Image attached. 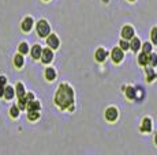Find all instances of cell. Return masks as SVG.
Listing matches in <instances>:
<instances>
[{"instance_id":"cell-22","label":"cell","mask_w":157,"mask_h":155,"mask_svg":"<svg viewBox=\"0 0 157 155\" xmlns=\"http://www.w3.org/2000/svg\"><path fill=\"white\" fill-rule=\"evenodd\" d=\"M19 52H21L22 55H26L29 52V45L26 42H22L21 45H19Z\"/></svg>"},{"instance_id":"cell-15","label":"cell","mask_w":157,"mask_h":155,"mask_svg":"<svg viewBox=\"0 0 157 155\" xmlns=\"http://www.w3.org/2000/svg\"><path fill=\"white\" fill-rule=\"evenodd\" d=\"M130 48H131L134 52H138V49L141 48V41L138 38H135V37H133V41H131V44H130Z\"/></svg>"},{"instance_id":"cell-7","label":"cell","mask_w":157,"mask_h":155,"mask_svg":"<svg viewBox=\"0 0 157 155\" xmlns=\"http://www.w3.org/2000/svg\"><path fill=\"white\" fill-rule=\"evenodd\" d=\"M105 117L108 121H115L118 118V110H116V107H108L105 110Z\"/></svg>"},{"instance_id":"cell-11","label":"cell","mask_w":157,"mask_h":155,"mask_svg":"<svg viewBox=\"0 0 157 155\" xmlns=\"http://www.w3.org/2000/svg\"><path fill=\"white\" fill-rule=\"evenodd\" d=\"M41 46L40 45H34L33 48H31V56H33V58H40L41 57Z\"/></svg>"},{"instance_id":"cell-28","label":"cell","mask_w":157,"mask_h":155,"mask_svg":"<svg viewBox=\"0 0 157 155\" xmlns=\"http://www.w3.org/2000/svg\"><path fill=\"white\" fill-rule=\"evenodd\" d=\"M4 95V84H0V97Z\"/></svg>"},{"instance_id":"cell-20","label":"cell","mask_w":157,"mask_h":155,"mask_svg":"<svg viewBox=\"0 0 157 155\" xmlns=\"http://www.w3.org/2000/svg\"><path fill=\"white\" fill-rule=\"evenodd\" d=\"M126 95H127V98L134 99V98H135V90L133 89V87H127V90H126Z\"/></svg>"},{"instance_id":"cell-6","label":"cell","mask_w":157,"mask_h":155,"mask_svg":"<svg viewBox=\"0 0 157 155\" xmlns=\"http://www.w3.org/2000/svg\"><path fill=\"white\" fill-rule=\"evenodd\" d=\"M46 44H48L49 46H51L52 49H57L59 48V38H57L55 34H51L49 36L48 34V38H46Z\"/></svg>"},{"instance_id":"cell-21","label":"cell","mask_w":157,"mask_h":155,"mask_svg":"<svg viewBox=\"0 0 157 155\" xmlns=\"http://www.w3.org/2000/svg\"><path fill=\"white\" fill-rule=\"evenodd\" d=\"M146 74H148V82H152L153 79L156 78V75H155V71H153V68H146Z\"/></svg>"},{"instance_id":"cell-30","label":"cell","mask_w":157,"mask_h":155,"mask_svg":"<svg viewBox=\"0 0 157 155\" xmlns=\"http://www.w3.org/2000/svg\"><path fill=\"white\" fill-rule=\"evenodd\" d=\"M155 140H156V144H157V133H156V137H155Z\"/></svg>"},{"instance_id":"cell-25","label":"cell","mask_w":157,"mask_h":155,"mask_svg":"<svg viewBox=\"0 0 157 155\" xmlns=\"http://www.w3.org/2000/svg\"><path fill=\"white\" fill-rule=\"evenodd\" d=\"M119 45H120V49H122V51H127V49L130 48V44L127 42L126 40H122V41H120V44H119Z\"/></svg>"},{"instance_id":"cell-24","label":"cell","mask_w":157,"mask_h":155,"mask_svg":"<svg viewBox=\"0 0 157 155\" xmlns=\"http://www.w3.org/2000/svg\"><path fill=\"white\" fill-rule=\"evenodd\" d=\"M10 114H11V117H18L19 116V107L13 106L10 109Z\"/></svg>"},{"instance_id":"cell-8","label":"cell","mask_w":157,"mask_h":155,"mask_svg":"<svg viewBox=\"0 0 157 155\" xmlns=\"http://www.w3.org/2000/svg\"><path fill=\"white\" fill-rule=\"evenodd\" d=\"M31 27H33V19H31L30 16H27V18H25L23 22H22V30L23 31H30Z\"/></svg>"},{"instance_id":"cell-17","label":"cell","mask_w":157,"mask_h":155,"mask_svg":"<svg viewBox=\"0 0 157 155\" xmlns=\"http://www.w3.org/2000/svg\"><path fill=\"white\" fill-rule=\"evenodd\" d=\"M15 93H16V95H18V99H21V98L25 97V87H23L22 83H18V84H16Z\"/></svg>"},{"instance_id":"cell-9","label":"cell","mask_w":157,"mask_h":155,"mask_svg":"<svg viewBox=\"0 0 157 155\" xmlns=\"http://www.w3.org/2000/svg\"><path fill=\"white\" fill-rule=\"evenodd\" d=\"M40 102L38 101H34V99H31V101H29L27 104H26V109H27V112H30V110H40Z\"/></svg>"},{"instance_id":"cell-3","label":"cell","mask_w":157,"mask_h":155,"mask_svg":"<svg viewBox=\"0 0 157 155\" xmlns=\"http://www.w3.org/2000/svg\"><path fill=\"white\" fill-rule=\"evenodd\" d=\"M52 58H53V52L51 51V48L42 49V52H41V61H42V63H44V64L51 63Z\"/></svg>"},{"instance_id":"cell-14","label":"cell","mask_w":157,"mask_h":155,"mask_svg":"<svg viewBox=\"0 0 157 155\" xmlns=\"http://www.w3.org/2000/svg\"><path fill=\"white\" fill-rule=\"evenodd\" d=\"M14 94H15V91H14V89L11 86L4 87V97L7 98V99H13L14 98Z\"/></svg>"},{"instance_id":"cell-1","label":"cell","mask_w":157,"mask_h":155,"mask_svg":"<svg viewBox=\"0 0 157 155\" xmlns=\"http://www.w3.org/2000/svg\"><path fill=\"white\" fill-rule=\"evenodd\" d=\"M55 102L59 107L62 109H67L70 105H72L74 102V91L68 84H60L59 89L55 95Z\"/></svg>"},{"instance_id":"cell-31","label":"cell","mask_w":157,"mask_h":155,"mask_svg":"<svg viewBox=\"0 0 157 155\" xmlns=\"http://www.w3.org/2000/svg\"><path fill=\"white\" fill-rule=\"evenodd\" d=\"M130 2H134V0H130Z\"/></svg>"},{"instance_id":"cell-5","label":"cell","mask_w":157,"mask_h":155,"mask_svg":"<svg viewBox=\"0 0 157 155\" xmlns=\"http://www.w3.org/2000/svg\"><path fill=\"white\" fill-rule=\"evenodd\" d=\"M122 37H123L124 40H130L134 37V29L131 27V26H124L123 29H122Z\"/></svg>"},{"instance_id":"cell-23","label":"cell","mask_w":157,"mask_h":155,"mask_svg":"<svg viewBox=\"0 0 157 155\" xmlns=\"http://www.w3.org/2000/svg\"><path fill=\"white\" fill-rule=\"evenodd\" d=\"M149 63H150V65H152V67L156 65V64H157V55H155V53L149 55Z\"/></svg>"},{"instance_id":"cell-4","label":"cell","mask_w":157,"mask_h":155,"mask_svg":"<svg viewBox=\"0 0 157 155\" xmlns=\"http://www.w3.org/2000/svg\"><path fill=\"white\" fill-rule=\"evenodd\" d=\"M111 56H112V60L115 61V63H120V61L123 60V51H122L120 48H113Z\"/></svg>"},{"instance_id":"cell-10","label":"cell","mask_w":157,"mask_h":155,"mask_svg":"<svg viewBox=\"0 0 157 155\" xmlns=\"http://www.w3.org/2000/svg\"><path fill=\"white\" fill-rule=\"evenodd\" d=\"M141 131L142 132H150V131H152V120L150 118H144Z\"/></svg>"},{"instance_id":"cell-26","label":"cell","mask_w":157,"mask_h":155,"mask_svg":"<svg viewBox=\"0 0 157 155\" xmlns=\"http://www.w3.org/2000/svg\"><path fill=\"white\" fill-rule=\"evenodd\" d=\"M142 49H144L145 53H150V51H152V45H150L149 42H145L144 45H142Z\"/></svg>"},{"instance_id":"cell-13","label":"cell","mask_w":157,"mask_h":155,"mask_svg":"<svg viewBox=\"0 0 157 155\" xmlns=\"http://www.w3.org/2000/svg\"><path fill=\"white\" fill-rule=\"evenodd\" d=\"M107 57V51L103 48L97 49V52H96V58H97V61H104Z\"/></svg>"},{"instance_id":"cell-12","label":"cell","mask_w":157,"mask_h":155,"mask_svg":"<svg viewBox=\"0 0 157 155\" xmlns=\"http://www.w3.org/2000/svg\"><path fill=\"white\" fill-rule=\"evenodd\" d=\"M138 63L141 64V65H146V64L149 63V53L142 52V53L138 56Z\"/></svg>"},{"instance_id":"cell-16","label":"cell","mask_w":157,"mask_h":155,"mask_svg":"<svg viewBox=\"0 0 157 155\" xmlns=\"http://www.w3.org/2000/svg\"><path fill=\"white\" fill-rule=\"evenodd\" d=\"M45 78L48 79V80H53L55 78H56V72H55L53 68H46L45 69Z\"/></svg>"},{"instance_id":"cell-18","label":"cell","mask_w":157,"mask_h":155,"mask_svg":"<svg viewBox=\"0 0 157 155\" xmlns=\"http://www.w3.org/2000/svg\"><path fill=\"white\" fill-rule=\"evenodd\" d=\"M14 64H15L18 68H21V67L23 65V56H22V53L21 55H16V56L14 57Z\"/></svg>"},{"instance_id":"cell-29","label":"cell","mask_w":157,"mask_h":155,"mask_svg":"<svg viewBox=\"0 0 157 155\" xmlns=\"http://www.w3.org/2000/svg\"><path fill=\"white\" fill-rule=\"evenodd\" d=\"M5 82H7L5 76H0V84H5Z\"/></svg>"},{"instance_id":"cell-2","label":"cell","mask_w":157,"mask_h":155,"mask_svg":"<svg viewBox=\"0 0 157 155\" xmlns=\"http://www.w3.org/2000/svg\"><path fill=\"white\" fill-rule=\"evenodd\" d=\"M49 31H51V29H49V25L48 22L44 19L38 20V23H37V33H38L40 37H46L49 34Z\"/></svg>"},{"instance_id":"cell-19","label":"cell","mask_w":157,"mask_h":155,"mask_svg":"<svg viewBox=\"0 0 157 155\" xmlns=\"http://www.w3.org/2000/svg\"><path fill=\"white\" fill-rule=\"evenodd\" d=\"M27 117H29V120H31V121H36V120L40 117L38 110H30V112H29V114H27Z\"/></svg>"},{"instance_id":"cell-27","label":"cell","mask_w":157,"mask_h":155,"mask_svg":"<svg viewBox=\"0 0 157 155\" xmlns=\"http://www.w3.org/2000/svg\"><path fill=\"white\" fill-rule=\"evenodd\" d=\"M152 41H153V44H157V27H155L152 30Z\"/></svg>"}]
</instances>
